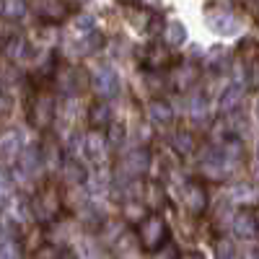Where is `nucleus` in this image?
I'll list each match as a JSON object with an SVG mask.
<instances>
[{"label":"nucleus","instance_id":"obj_15","mask_svg":"<svg viewBox=\"0 0 259 259\" xmlns=\"http://www.w3.org/2000/svg\"><path fill=\"white\" fill-rule=\"evenodd\" d=\"M89 122L94 130H101V127H109L112 124V109H109V104H104V101H96L91 109H89Z\"/></svg>","mask_w":259,"mask_h":259},{"label":"nucleus","instance_id":"obj_23","mask_svg":"<svg viewBox=\"0 0 259 259\" xmlns=\"http://www.w3.org/2000/svg\"><path fill=\"white\" fill-rule=\"evenodd\" d=\"M6 52H8V57H13V60H24V57H29V45H26V39L13 36V39L8 41Z\"/></svg>","mask_w":259,"mask_h":259},{"label":"nucleus","instance_id":"obj_34","mask_svg":"<svg viewBox=\"0 0 259 259\" xmlns=\"http://www.w3.org/2000/svg\"><path fill=\"white\" fill-rule=\"evenodd\" d=\"M249 75H251L249 83H251V85H259V62H254L251 68H249Z\"/></svg>","mask_w":259,"mask_h":259},{"label":"nucleus","instance_id":"obj_37","mask_svg":"<svg viewBox=\"0 0 259 259\" xmlns=\"http://www.w3.org/2000/svg\"><path fill=\"white\" fill-rule=\"evenodd\" d=\"M184 259H202V256H200V254H187Z\"/></svg>","mask_w":259,"mask_h":259},{"label":"nucleus","instance_id":"obj_31","mask_svg":"<svg viewBox=\"0 0 259 259\" xmlns=\"http://www.w3.org/2000/svg\"><path fill=\"white\" fill-rule=\"evenodd\" d=\"M122 140H124V127L122 124H109V133H106V143L109 145H122Z\"/></svg>","mask_w":259,"mask_h":259},{"label":"nucleus","instance_id":"obj_19","mask_svg":"<svg viewBox=\"0 0 259 259\" xmlns=\"http://www.w3.org/2000/svg\"><path fill=\"white\" fill-rule=\"evenodd\" d=\"M163 36H166V45L179 47V45H184V39H187V29L179 24V21H171V24L163 26Z\"/></svg>","mask_w":259,"mask_h":259},{"label":"nucleus","instance_id":"obj_9","mask_svg":"<svg viewBox=\"0 0 259 259\" xmlns=\"http://www.w3.org/2000/svg\"><path fill=\"white\" fill-rule=\"evenodd\" d=\"M106 148H109V143H106V135L99 133V130L89 133V135H85V140H83V153L89 156L94 163H101V161H104Z\"/></svg>","mask_w":259,"mask_h":259},{"label":"nucleus","instance_id":"obj_12","mask_svg":"<svg viewBox=\"0 0 259 259\" xmlns=\"http://www.w3.org/2000/svg\"><path fill=\"white\" fill-rule=\"evenodd\" d=\"M168 60H171V55H168V50H166L163 45H150V47L143 52V65H145L148 70H161V68H166Z\"/></svg>","mask_w":259,"mask_h":259},{"label":"nucleus","instance_id":"obj_8","mask_svg":"<svg viewBox=\"0 0 259 259\" xmlns=\"http://www.w3.org/2000/svg\"><path fill=\"white\" fill-rule=\"evenodd\" d=\"M207 26H210L215 34L228 36V34L239 31V18H236L233 13H228V11H210V13H207Z\"/></svg>","mask_w":259,"mask_h":259},{"label":"nucleus","instance_id":"obj_33","mask_svg":"<svg viewBox=\"0 0 259 259\" xmlns=\"http://www.w3.org/2000/svg\"><path fill=\"white\" fill-rule=\"evenodd\" d=\"M8 109H11V99H8V94L3 89H0V114H6Z\"/></svg>","mask_w":259,"mask_h":259},{"label":"nucleus","instance_id":"obj_29","mask_svg":"<svg viewBox=\"0 0 259 259\" xmlns=\"http://www.w3.org/2000/svg\"><path fill=\"white\" fill-rule=\"evenodd\" d=\"M215 256L218 259H244L239 251H236V246L231 241H221L218 246H215Z\"/></svg>","mask_w":259,"mask_h":259},{"label":"nucleus","instance_id":"obj_30","mask_svg":"<svg viewBox=\"0 0 259 259\" xmlns=\"http://www.w3.org/2000/svg\"><path fill=\"white\" fill-rule=\"evenodd\" d=\"M231 197L239 200V202L251 200V197H254V189H251L249 184H236V187H231Z\"/></svg>","mask_w":259,"mask_h":259},{"label":"nucleus","instance_id":"obj_38","mask_svg":"<svg viewBox=\"0 0 259 259\" xmlns=\"http://www.w3.org/2000/svg\"><path fill=\"white\" fill-rule=\"evenodd\" d=\"M256 163H259V143H256Z\"/></svg>","mask_w":259,"mask_h":259},{"label":"nucleus","instance_id":"obj_17","mask_svg":"<svg viewBox=\"0 0 259 259\" xmlns=\"http://www.w3.org/2000/svg\"><path fill=\"white\" fill-rule=\"evenodd\" d=\"M241 99H244V89H241V85H239V83L228 85L226 94H223V99H221V109H223V112H233L236 106L241 104Z\"/></svg>","mask_w":259,"mask_h":259},{"label":"nucleus","instance_id":"obj_18","mask_svg":"<svg viewBox=\"0 0 259 259\" xmlns=\"http://www.w3.org/2000/svg\"><path fill=\"white\" fill-rule=\"evenodd\" d=\"M62 179L70 182V184H80V182L85 179V171H83V166L78 163V158H68V161L62 163Z\"/></svg>","mask_w":259,"mask_h":259},{"label":"nucleus","instance_id":"obj_13","mask_svg":"<svg viewBox=\"0 0 259 259\" xmlns=\"http://www.w3.org/2000/svg\"><path fill=\"white\" fill-rule=\"evenodd\" d=\"M18 174L21 177H36L39 168H41V158H39V150L36 148H26L18 153Z\"/></svg>","mask_w":259,"mask_h":259},{"label":"nucleus","instance_id":"obj_24","mask_svg":"<svg viewBox=\"0 0 259 259\" xmlns=\"http://www.w3.org/2000/svg\"><path fill=\"white\" fill-rule=\"evenodd\" d=\"M171 145H174L182 156H189L194 148H197V143H194V138L192 135H187V133H177L174 138H171Z\"/></svg>","mask_w":259,"mask_h":259},{"label":"nucleus","instance_id":"obj_6","mask_svg":"<svg viewBox=\"0 0 259 259\" xmlns=\"http://www.w3.org/2000/svg\"><path fill=\"white\" fill-rule=\"evenodd\" d=\"M150 166V156H148V150L138 148V150H130V153L122 158V171H124V177H145V171Z\"/></svg>","mask_w":259,"mask_h":259},{"label":"nucleus","instance_id":"obj_36","mask_svg":"<svg viewBox=\"0 0 259 259\" xmlns=\"http://www.w3.org/2000/svg\"><path fill=\"white\" fill-rule=\"evenodd\" d=\"M57 259H78V256H75L73 251H68V249H65V251H62V254H60Z\"/></svg>","mask_w":259,"mask_h":259},{"label":"nucleus","instance_id":"obj_11","mask_svg":"<svg viewBox=\"0 0 259 259\" xmlns=\"http://www.w3.org/2000/svg\"><path fill=\"white\" fill-rule=\"evenodd\" d=\"M148 119L158 127H168L171 119H174V109H171L163 99H153L148 104Z\"/></svg>","mask_w":259,"mask_h":259},{"label":"nucleus","instance_id":"obj_5","mask_svg":"<svg viewBox=\"0 0 259 259\" xmlns=\"http://www.w3.org/2000/svg\"><path fill=\"white\" fill-rule=\"evenodd\" d=\"M31 8L47 24H57V21H62L68 16V8H65L62 0H31Z\"/></svg>","mask_w":259,"mask_h":259},{"label":"nucleus","instance_id":"obj_1","mask_svg":"<svg viewBox=\"0 0 259 259\" xmlns=\"http://www.w3.org/2000/svg\"><path fill=\"white\" fill-rule=\"evenodd\" d=\"M166 236H168V228H166V221L161 215H145L140 221L138 239H140V246L145 251H158L166 244Z\"/></svg>","mask_w":259,"mask_h":259},{"label":"nucleus","instance_id":"obj_26","mask_svg":"<svg viewBox=\"0 0 259 259\" xmlns=\"http://www.w3.org/2000/svg\"><path fill=\"white\" fill-rule=\"evenodd\" d=\"M187 112H189L194 119L207 117V101H205L202 96H192V99L187 101Z\"/></svg>","mask_w":259,"mask_h":259},{"label":"nucleus","instance_id":"obj_28","mask_svg":"<svg viewBox=\"0 0 259 259\" xmlns=\"http://www.w3.org/2000/svg\"><path fill=\"white\" fill-rule=\"evenodd\" d=\"M21 256V249L13 239H3L0 241V259H18Z\"/></svg>","mask_w":259,"mask_h":259},{"label":"nucleus","instance_id":"obj_14","mask_svg":"<svg viewBox=\"0 0 259 259\" xmlns=\"http://www.w3.org/2000/svg\"><path fill=\"white\" fill-rule=\"evenodd\" d=\"M18 153H21V135L16 133V130L0 135V161L11 163V161L18 158Z\"/></svg>","mask_w":259,"mask_h":259},{"label":"nucleus","instance_id":"obj_7","mask_svg":"<svg viewBox=\"0 0 259 259\" xmlns=\"http://www.w3.org/2000/svg\"><path fill=\"white\" fill-rule=\"evenodd\" d=\"M57 85H60V91L65 96H75L85 89V78L78 68H62L57 73Z\"/></svg>","mask_w":259,"mask_h":259},{"label":"nucleus","instance_id":"obj_16","mask_svg":"<svg viewBox=\"0 0 259 259\" xmlns=\"http://www.w3.org/2000/svg\"><path fill=\"white\" fill-rule=\"evenodd\" d=\"M101 45H104L101 34H99L96 29H91V31L80 34V39L75 41V52H78V55H91V52H96Z\"/></svg>","mask_w":259,"mask_h":259},{"label":"nucleus","instance_id":"obj_10","mask_svg":"<svg viewBox=\"0 0 259 259\" xmlns=\"http://www.w3.org/2000/svg\"><path fill=\"white\" fill-rule=\"evenodd\" d=\"M184 205L192 212H202L207 207V192H205V187L200 182H189L184 187Z\"/></svg>","mask_w":259,"mask_h":259},{"label":"nucleus","instance_id":"obj_35","mask_svg":"<svg viewBox=\"0 0 259 259\" xmlns=\"http://www.w3.org/2000/svg\"><path fill=\"white\" fill-rule=\"evenodd\" d=\"M3 200H6V182L0 177V205H3Z\"/></svg>","mask_w":259,"mask_h":259},{"label":"nucleus","instance_id":"obj_25","mask_svg":"<svg viewBox=\"0 0 259 259\" xmlns=\"http://www.w3.org/2000/svg\"><path fill=\"white\" fill-rule=\"evenodd\" d=\"M194 80H197V70H194V68H179L177 75H174V85H177L179 91L194 85Z\"/></svg>","mask_w":259,"mask_h":259},{"label":"nucleus","instance_id":"obj_32","mask_svg":"<svg viewBox=\"0 0 259 259\" xmlns=\"http://www.w3.org/2000/svg\"><path fill=\"white\" fill-rule=\"evenodd\" d=\"M75 29H78L80 34L91 31V29H94V18H91V16H78V18H75Z\"/></svg>","mask_w":259,"mask_h":259},{"label":"nucleus","instance_id":"obj_2","mask_svg":"<svg viewBox=\"0 0 259 259\" xmlns=\"http://www.w3.org/2000/svg\"><path fill=\"white\" fill-rule=\"evenodd\" d=\"M60 207H62V197H60V192H57V187L55 184H47V187H41V192L34 197V202H31V210H34V215L39 221H55L57 218V212H60Z\"/></svg>","mask_w":259,"mask_h":259},{"label":"nucleus","instance_id":"obj_22","mask_svg":"<svg viewBox=\"0 0 259 259\" xmlns=\"http://www.w3.org/2000/svg\"><path fill=\"white\" fill-rule=\"evenodd\" d=\"M145 218V202H140V200H130V202H124V221H130V223H140Z\"/></svg>","mask_w":259,"mask_h":259},{"label":"nucleus","instance_id":"obj_4","mask_svg":"<svg viewBox=\"0 0 259 259\" xmlns=\"http://www.w3.org/2000/svg\"><path fill=\"white\" fill-rule=\"evenodd\" d=\"M91 85L94 91L101 96V99H112L119 94V75L112 70V68H101L96 70V75L91 78Z\"/></svg>","mask_w":259,"mask_h":259},{"label":"nucleus","instance_id":"obj_27","mask_svg":"<svg viewBox=\"0 0 259 259\" xmlns=\"http://www.w3.org/2000/svg\"><path fill=\"white\" fill-rule=\"evenodd\" d=\"M3 13L8 18H21L26 13V3H24V0H6V3H3Z\"/></svg>","mask_w":259,"mask_h":259},{"label":"nucleus","instance_id":"obj_39","mask_svg":"<svg viewBox=\"0 0 259 259\" xmlns=\"http://www.w3.org/2000/svg\"><path fill=\"white\" fill-rule=\"evenodd\" d=\"M256 117H259V101H256Z\"/></svg>","mask_w":259,"mask_h":259},{"label":"nucleus","instance_id":"obj_3","mask_svg":"<svg viewBox=\"0 0 259 259\" xmlns=\"http://www.w3.org/2000/svg\"><path fill=\"white\" fill-rule=\"evenodd\" d=\"M29 117H31V124L45 130L52 124L55 119V99L50 94H39L34 101H31V109H29Z\"/></svg>","mask_w":259,"mask_h":259},{"label":"nucleus","instance_id":"obj_20","mask_svg":"<svg viewBox=\"0 0 259 259\" xmlns=\"http://www.w3.org/2000/svg\"><path fill=\"white\" fill-rule=\"evenodd\" d=\"M233 231L239 233V236H244V239H249V236L254 233V218L249 212H239L233 218Z\"/></svg>","mask_w":259,"mask_h":259},{"label":"nucleus","instance_id":"obj_21","mask_svg":"<svg viewBox=\"0 0 259 259\" xmlns=\"http://www.w3.org/2000/svg\"><path fill=\"white\" fill-rule=\"evenodd\" d=\"M228 60L231 57L223 47H212L210 55H207V68L210 70H223V68H228Z\"/></svg>","mask_w":259,"mask_h":259}]
</instances>
